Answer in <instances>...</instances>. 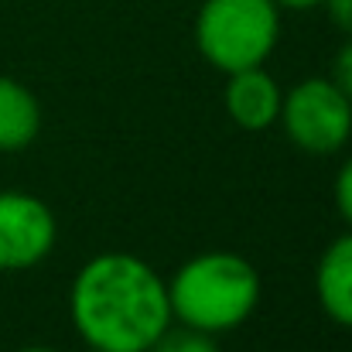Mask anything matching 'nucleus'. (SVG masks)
<instances>
[{"mask_svg": "<svg viewBox=\"0 0 352 352\" xmlns=\"http://www.w3.org/2000/svg\"><path fill=\"white\" fill-rule=\"evenodd\" d=\"M69 315L89 349L147 352L171 325L168 284L144 256L107 250L76 270Z\"/></svg>", "mask_w": 352, "mask_h": 352, "instance_id": "nucleus-1", "label": "nucleus"}, {"mask_svg": "<svg viewBox=\"0 0 352 352\" xmlns=\"http://www.w3.org/2000/svg\"><path fill=\"white\" fill-rule=\"evenodd\" d=\"M171 322L223 336L239 329L260 305V270L233 250H206L188 256L168 280Z\"/></svg>", "mask_w": 352, "mask_h": 352, "instance_id": "nucleus-2", "label": "nucleus"}, {"mask_svg": "<svg viewBox=\"0 0 352 352\" xmlns=\"http://www.w3.org/2000/svg\"><path fill=\"white\" fill-rule=\"evenodd\" d=\"M192 38L199 55L226 76L267 65L280 41V7L277 0H202Z\"/></svg>", "mask_w": 352, "mask_h": 352, "instance_id": "nucleus-3", "label": "nucleus"}, {"mask_svg": "<svg viewBox=\"0 0 352 352\" xmlns=\"http://www.w3.org/2000/svg\"><path fill=\"white\" fill-rule=\"evenodd\" d=\"M277 126L305 154H339L352 137V100L332 82V76L301 79L284 93Z\"/></svg>", "mask_w": 352, "mask_h": 352, "instance_id": "nucleus-4", "label": "nucleus"}, {"mask_svg": "<svg viewBox=\"0 0 352 352\" xmlns=\"http://www.w3.org/2000/svg\"><path fill=\"white\" fill-rule=\"evenodd\" d=\"M58 243V219L52 206L31 192H0V274L34 270Z\"/></svg>", "mask_w": 352, "mask_h": 352, "instance_id": "nucleus-5", "label": "nucleus"}, {"mask_svg": "<svg viewBox=\"0 0 352 352\" xmlns=\"http://www.w3.org/2000/svg\"><path fill=\"white\" fill-rule=\"evenodd\" d=\"M280 100H284V89L277 86V79H274L263 65L239 69V72H230V76H226L223 110H226V117L233 120L239 130H246V133H260V130L277 126Z\"/></svg>", "mask_w": 352, "mask_h": 352, "instance_id": "nucleus-6", "label": "nucleus"}, {"mask_svg": "<svg viewBox=\"0 0 352 352\" xmlns=\"http://www.w3.org/2000/svg\"><path fill=\"white\" fill-rule=\"evenodd\" d=\"M315 294L336 325L352 329V230L322 250L315 263Z\"/></svg>", "mask_w": 352, "mask_h": 352, "instance_id": "nucleus-7", "label": "nucleus"}, {"mask_svg": "<svg viewBox=\"0 0 352 352\" xmlns=\"http://www.w3.org/2000/svg\"><path fill=\"white\" fill-rule=\"evenodd\" d=\"M38 133H41L38 96L24 82L0 76V154H17L31 147Z\"/></svg>", "mask_w": 352, "mask_h": 352, "instance_id": "nucleus-8", "label": "nucleus"}, {"mask_svg": "<svg viewBox=\"0 0 352 352\" xmlns=\"http://www.w3.org/2000/svg\"><path fill=\"white\" fill-rule=\"evenodd\" d=\"M147 352H219V346H216V336L209 332H199L188 325H178V329L168 325Z\"/></svg>", "mask_w": 352, "mask_h": 352, "instance_id": "nucleus-9", "label": "nucleus"}, {"mask_svg": "<svg viewBox=\"0 0 352 352\" xmlns=\"http://www.w3.org/2000/svg\"><path fill=\"white\" fill-rule=\"evenodd\" d=\"M332 199H336V209L342 216V223L352 230V157H346L336 171V185H332Z\"/></svg>", "mask_w": 352, "mask_h": 352, "instance_id": "nucleus-10", "label": "nucleus"}, {"mask_svg": "<svg viewBox=\"0 0 352 352\" xmlns=\"http://www.w3.org/2000/svg\"><path fill=\"white\" fill-rule=\"evenodd\" d=\"M332 82L352 100V38H346V45L332 58Z\"/></svg>", "mask_w": 352, "mask_h": 352, "instance_id": "nucleus-11", "label": "nucleus"}, {"mask_svg": "<svg viewBox=\"0 0 352 352\" xmlns=\"http://www.w3.org/2000/svg\"><path fill=\"white\" fill-rule=\"evenodd\" d=\"M322 7H325L332 28L352 38V0H322Z\"/></svg>", "mask_w": 352, "mask_h": 352, "instance_id": "nucleus-12", "label": "nucleus"}, {"mask_svg": "<svg viewBox=\"0 0 352 352\" xmlns=\"http://www.w3.org/2000/svg\"><path fill=\"white\" fill-rule=\"evenodd\" d=\"M280 10H311V7H322V0H277Z\"/></svg>", "mask_w": 352, "mask_h": 352, "instance_id": "nucleus-13", "label": "nucleus"}, {"mask_svg": "<svg viewBox=\"0 0 352 352\" xmlns=\"http://www.w3.org/2000/svg\"><path fill=\"white\" fill-rule=\"evenodd\" d=\"M17 352H58V349H48V346H24V349Z\"/></svg>", "mask_w": 352, "mask_h": 352, "instance_id": "nucleus-14", "label": "nucleus"}, {"mask_svg": "<svg viewBox=\"0 0 352 352\" xmlns=\"http://www.w3.org/2000/svg\"><path fill=\"white\" fill-rule=\"evenodd\" d=\"M89 352H107V349H89Z\"/></svg>", "mask_w": 352, "mask_h": 352, "instance_id": "nucleus-15", "label": "nucleus"}]
</instances>
